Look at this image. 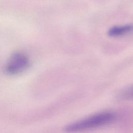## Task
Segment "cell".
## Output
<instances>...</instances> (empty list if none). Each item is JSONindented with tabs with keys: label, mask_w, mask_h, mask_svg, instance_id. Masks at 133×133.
<instances>
[{
	"label": "cell",
	"mask_w": 133,
	"mask_h": 133,
	"mask_svg": "<svg viewBox=\"0 0 133 133\" xmlns=\"http://www.w3.org/2000/svg\"><path fill=\"white\" fill-rule=\"evenodd\" d=\"M116 119L112 113H102L89 116L85 119L72 123L65 128L68 132H76L99 127L112 123Z\"/></svg>",
	"instance_id": "6da1fadb"
},
{
	"label": "cell",
	"mask_w": 133,
	"mask_h": 133,
	"mask_svg": "<svg viewBox=\"0 0 133 133\" xmlns=\"http://www.w3.org/2000/svg\"><path fill=\"white\" fill-rule=\"evenodd\" d=\"M28 64L26 58L20 54L14 55L7 65V71L11 73H16L23 70Z\"/></svg>",
	"instance_id": "7a4b0ae2"
},
{
	"label": "cell",
	"mask_w": 133,
	"mask_h": 133,
	"mask_svg": "<svg viewBox=\"0 0 133 133\" xmlns=\"http://www.w3.org/2000/svg\"><path fill=\"white\" fill-rule=\"evenodd\" d=\"M132 31H133V24H130L113 26L109 30L108 34L111 37H117L125 35Z\"/></svg>",
	"instance_id": "3957f363"
},
{
	"label": "cell",
	"mask_w": 133,
	"mask_h": 133,
	"mask_svg": "<svg viewBox=\"0 0 133 133\" xmlns=\"http://www.w3.org/2000/svg\"><path fill=\"white\" fill-rule=\"evenodd\" d=\"M119 97L122 99L133 100V85L122 91Z\"/></svg>",
	"instance_id": "277c9868"
}]
</instances>
